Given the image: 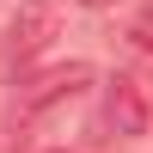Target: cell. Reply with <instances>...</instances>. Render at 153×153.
Masks as SVG:
<instances>
[{"label":"cell","instance_id":"6da1fadb","mask_svg":"<svg viewBox=\"0 0 153 153\" xmlns=\"http://www.w3.org/2000/svg\"><path fill=\"white\" fill-rule=\"evenodd\" d=\"M55 37H61V6L55 0H19V12L6 19V37H0V55L25 68V61H37Z\"/></svg>","mask_w":153,"mask_h":153},{"label":"cell","instance_id":"7a4b0ae2","mask_svg":"<svg viewBox=\"0 0 153 153\" xmlns=\"http://www.w3.org/2000/svg\"><path fill=\"white\" fill-rule=\"evenodd\" d=\"M80 86H92V68H86V61L43 68L37 80H25V86H19V98H12V117H19V123H31V117H43L49 104H68Z\"/></svg>","mask_w":153,"mask_h":153},{"label":"cell","instance_id":"3957f363","mask_svg":"<svg viewBox=\"0 0 153 153\" xmlns=\"http://www.w3.org/2000/svg\"><path fill=\"white\" fill-rule=\"evenodd\" d=\"M104 123L123 141H135V135L153 129V98H147V86L135 80V74H117V80L104 86Z\"/></svg>","mask_w":153,"mask_h":153},{"label":"cell","instance_id":"277c9868","mask_svg":"<svg viewBox=\"0 0 153 153\" xmlns=\"http://www.w3.org/2000/svg\"><path fill=\"white\" fill-rule=\"evenodd\" d=\"M86 6H104V0H86Z\"/></svg>","mask_w":153,"mask_h":153}]
</instances>
